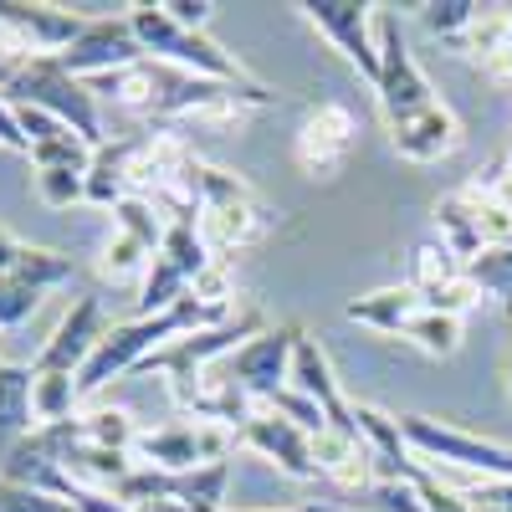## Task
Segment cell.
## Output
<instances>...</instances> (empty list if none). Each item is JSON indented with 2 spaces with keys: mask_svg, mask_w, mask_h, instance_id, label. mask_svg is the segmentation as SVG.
<instances>
[{
  "mask_svg": "<svg viewBox=\"0 0 512 512\" xmlns=\"http://www.w3.org/2000/svg\"><path fill=\"white\" fill-rule=\"evenodd\" d=\"M507 164H512V149H507Z\"/></svg>",
  "mask_w": 512,
  "mask_h": 512,
  "instance_id": "ee69618b",
  "label": "cell"
},
{
  "mask_svg": "<svg viewBox=\"0 0 512 512\" xmlns=\"http://www.w3.org/2000/svg\"><path fill=\"white\" fill-rule=\"evenodd\" d=\"M472 512H512V482H482L477 492H466Z\"/></svg>",
  "mask_w": 512,
  "mask_h": 512,
  "instance_id": "74e56055",
  "label": "cell"
},
{
  "mask_svg": "<svg viewBox=\"0 0 512 512\" xmlns=\"http://www.w3.org/2000/svg\"><path fill=\"white\" fill-rule=\"evenodd\" d=\"M57 62H62V72H72L77 82H93V77H108V72H118V67L144 62V47H139L134 26H128V16H98V21L82 26V36L72 41Z\"/></svg>",
  "mask_w": 512,
  "mask_h": 512,
  "instance_id": "8fae6325",
  "label": "cell"
},
{
  "mask_svg": "<svg viewBox=\"0 0 512 512\" xmlns=\"http://www.w3.org/2000/svg\"><path fill=\"white\" fill-rule=\"evenodd\" d=\"M0 149H16L26 154V134H21V123H16V108L0 98Z\"/></svg>",
  "mask_w": 512,
  "mask_h": 512,
  "instance_id": "f35d334b",
  "label": "cell"
},
{
  "mask_svg": "<svg viewBox=\"0 0 512 512\" xmlns=\"http://www.w3.org/2000/svg\"><path fill=\"white\" fill-rule=\"evenodd\" d=\"M113 226L134 231V236H144L154 251H159V246H164V236H169V221L159 216V210H154L149 200H134V195H128V200L113 210Z\"/></svg>",
  "mask_w": 512,
  "mask_h": 512,
  "instance_id": "4dcf8cb0",
  "label": "cell"
},
{
  "mask_svg": "<svg viewBox=\"0 0 512 512\" xmlns=\"http://www.w3.org/2000/svg\"><path fill=\"white\" fill-rule=\"evenodd\" d=\"M466 277V267L456 262V256L431 236V241H415V251H410V277H405V287H415V297H436V292H446V287H456Z\"/></svg>",
  "mask_w": 512,
  "mask_h": 512,
  "instance_id": "cb8c5ba5",
  "label": "cell"
},
{
  "mask_svg": "<svg viewBox=\"0 0 512 512\" xmlns=\"http://www.w3.org/2000/svg\"><path fill=\"white\" fill-rule=\"evenodd\" d=\"M477 0H431V6H420V16H425V26H431V36H441L446 47L477 21Z\"/></svg>",
  "mask_w": 512,
  "mask_h": 512,
  "instance_id": "f546056e",
  "label": "cell"
},
{
  "mask_svg": "<svg viewBox=\"0 0 512 512\" xmlns=\"http://www.w3.org/2000/svg\"><path fill=\"white\" fill-rule=\"evenodd\" d=\"M410 482H415V492H420L425 512H472L466 492H451V487H441V477H436V472H425V461H415Z\"/></svg>",
  "mask_w": 512,
  "mask_h": 512,
  "instance_id": "d6a6232c",
  "label": "cell"
},
{
  "mask_svg": "<svg viewBox=\"0 0 512 512\" xmlns=\"http://www.w3.org/2000/svg\"><path fill=\"white\" fill-rule=\"evenodd\" d=\"M21 251H26V241H21L16 231H6V226H0V272H16Z\"/></svg>",
  "mask_w": 512,
  "mask_h": 512,
  "instance_id": "ab89813d",
  "label": "cell"
},
{
  "mask_svg": "<svg viewBox=\"0 0 512 512\" xmlns=\"http://www.w3.org/2000/svg\"><path fill=\"white\" fill-rule=\"evenodd\" d=\"M277 226H282V216L241 175L200 159V216H195V231H200L205 251L216 256V262L262 246Z\"/></svg>",
  "mask_w": 512,
  "mask_h": 512,
  "instance_id": "6da1fadb",
  "label": "cell"
},
{
  "mask_svg": "<svg viewBox=\"0 0 512 512\" xmlns=\"http://www.w3.org/2000/svg\"><path fill=\"white\" fill-rule=\"evenodd\" d=\"M374 31H379V82H374V98H379V118L384 128H395L425 108H436L441 93L431 88V77L420 72L415 52L405 47V31H400V16L390 6L374 11Z\"/></svg>",
  "mask_w": 512,
  "mask_h": 512,
  "instance_id": "5b68a950",
  "label": "cell"
},
{
  "mask_svg": "<svg viewBox=\"0 0 512 512\" xmlns=\"http://www.w3.org/2000/svg\"><path fill=\"white\" fill-rule=\"evenodd\" d=\"M31 364H0V466L6 456L36 431V410H31Z\"/></svg>",
  "mask_w": 512,
  "mask_h": 512,
  "instance_id": "ac0fdd59",
  "label": "cell"
},
{
  "mask_svg": "<svg viewBox=\"0 0 512 512\" xmlns=\"http://www.w3.org/2000/svg\"><path fill=\"white\" fill-rule=\"evenodd\" d=\"M277 512H333V502H303V507H277Z\"/></svg>",
  "mask_w": 512,
  "mask_h": 512,
  "instance_id": "b9f144b4",
  "label": "cell"
},
{
  "mask_svg": "<svg viewBox=\"0 0 512 512\" xmlns=\"http://www.w3.org/2000/svg\"><path fill=\"white\" fill-rule=\"evenodd\" d=\"M210 262H216V256L205 251L195 226H169L164 246L154 251V262H149V277L139 282V318L169 313L180 297H190V287L200 282V272Z\"/></svg>",
  "mask_w": 512,
  "mask_h": 512,
  "instance_id": "52a82bcc",
  "label": "cell"
},
{
  "mask_svg": "<svg viewBox=\"0 0 512 512\" xmlns=\"http://www.w3.org/2000/svg\"><path fill=\"white\" fill-rule=\"evenodd\" d=\"M507 379H512V333H507Z\"/></svg>",
  "mask_w": 512,
  "mask_h": 512,
  "instance_id": "7bdbcfd3",
  "label": "cell"
},
{
  "mask_svg": "<svg viewBox=\"0 0 512 512\" xmlns=\"http://www.w3.org/2000/svg\"><path fill=\"white\" fill-rule=\"evenodd\" d=\"M128 26H134L144 57L164 62V67H180L190 77H210V82H256L221 41H210L205 31H185L180 21H169L164 6L144 0V6H128Z\"/></svg>",
  "mask_w": 512,
  "mask_h": 512,
  "instance_id": "7a4b0ae2",
  "label": "cell"
},
{
  "mask_svg": "<svg viewBox=\"0 0 512 512\" xmlns=\"http://www.w3.org/2000/svg\"><path fill=\"white\" fill-rule=\"evenodd\" d=\"M297 338H303V328L297 323H267L256 338H246V344L231 354V384L236 390L262 410L267 400H277L287 390V369H292V349H297Z\"/></svg>",
  "mask_w": 512,
  "mask_h": 512,
  "instance_id": "30bf717a",
  "label": "cell"
},
{
  "mask_svg": "<svg viewBox=\"0 0 512 512\" xmlns=\"http://www.w3.org/2000/svg\"><path fill=\"white\" fill-rule=\"evenodd\" d=\"M241 446H251L256 456H267L272 466H282L287 477L297 482H313V436L297 431L292 420H282L277 410H256L246 425H241Z\"/></svg>",
  "mask_w": 512,
  "mask_h": 512,
  "instance_id": "4fadbf2b",
  "label": "cell"
},
{
  "mask_svg": "<svg viewBox=\"0 0 512 512\" xmlns=\"http://www.w3.org/2000/svg\"><path fill=\"white\" fill-rule=\"evenodd\" d=\"M36 384H31V410H36V425H62L77 415V374H62V369H31Z\"/></svg>",
  "mask_w": 512,
  "mask_h": 512,
  "instance_id": "484cf974",
  "label": "cell"
},
{
  "mask_svg": "<svg viewBox=\"0 0 512 512\" xmlns=\"http://www.w3.org/2000/svg\"><path fill=\"white\" fill-rule=\"evenodd\" d=\"M149 262H154V246L144 241V236H134V231H123V226H113L108 231V246H103V256H98V277L103 282H144L149 277Z\"/></svg>",
  "mask_w": 512,
  "mask_h": 512,
  "instance_id": "603a6c76",
  "label": "cell"
},
{
  "mask_svg": "<svg viewBox=\"0 0 512 512\" xmlns=\"http://www.w3.org/2000/svg\"><path fill=\"white\" fill-rule=\"evenodd\" d=\"M41 303V292L31 282H21L16 272H0V328H21Z\"/></svg>",
  "mask_w": 512,
  "mask_h": 512,
  "instance_id": "1f68e13d",
  "label": "cell"
},
{
  "mask_svg": "<svg viewBox=\"0 0 512 512\" xmlns=\"http://www.w3.org/2000/svg\"><path fill=\"white\" fill-rule=\"evenodd\" d=\"M0 98H6V103H31V108H41V113L62 118L88 149H103V144H108V134H103V103L88 93V82H77L72 72H62L57 57L26 62L21 77H16Z\"/></svg>",
  "mask_w": 512,
  "mask_h": 512,
  "instance_id": "3957f363",
  "label": "cell"
},
{
  "mask_svg": "<svg viewBox=\"0 0 512 512\" xmlns=\"http://www.w3.org/2000/svg\"><path fill=\"white\" fill-rule=\"evenodd\" d=\"M359 507H369V512H425L415 482H374V487L359 497Z\"/></svg>",
  "mask_w": 512,
  "mask_h": 512,
  "instance_id": "836d02e7",
  "label": "cell"
},
{
  "mask_svg": "<svg viewBox=\"0 0 512 512\" xmlns=\"http://www.w3.org/2000/svg\"><path fill=\"white\" fill-rule=\"evenodd\" d=\"M436 241L456 256L461 267H466V262H472V256L487 246V241H482V226H477V205L466 200V190H461V185H456L451 195H441V200H436Z\"/></svg>",
  "mask_w": 512,
  "mask_h": 512,
  "instance_id": "ffe728a7",
  "label": "cell"
},
{
  "mask_svg": "<svg viewBox=\"0 0 512 512\" xmlns=\"http://www.w3.org/2000/svg\"><path fill=\"white\" fill-rule=\"evenodd\" d=\"M159 6H164V16H169V21H180L185 31H205L210 11H216L210 0H159Z\"/></svg>",
  "mask_w": 512,
  "mask_h": 512,
  "instance_id": "8d00e7d4",
  "label": "cell"
},
{
  "mask_svg": "<svg viewBox=\"0 0 512 512\" xmlns=\"http://www.w3.org/2000/svg\"><path fill=\"white\" fill-rule=\"evenodd\" d=\"M415 313H420V297H415V287H379V292H364V297H354V303L344 308V318L349 323H364V328H374V333H390V338H405V328L415 323Z\"/></svg>",
  "mask_w": 512,
  "mask_h": 512,
  "instance_id": "d6986e66",
  "label": "cell"
},
{
  "mask_svg": "<svg viewBox=\"0 0 512 512\" xmlns=\"http://www.w3.org/2000/svg\"><path fill=\"white\" fill-rule=\"evenodd\" d=\"M36 200L52 210H72L88 200V169H36Z\"/></svg>",
  "mask_w": 512,
  "mask_h": 512,
  "instance_id": "f1b7e54d",
  "label": "cell"
},
{
  "mask_svg": "<svg viewBox=\"0 0 512 512\" xmlns=\"http://www.w3.org/2000/svg\"><path fill=\"white\" fill-rule=\"evenodd\" d=\"M82 26H88V16L47 6V0H0V41L26 62L62 57L82 36Z\"/></svg>",
  "mask_w": 512,
  "mask_h": 512,
  "instance_id": "9c48e42d",
  "label": "cell"
},
{
  "mask_svg": "<svg viewBox=\"0 0 512 512\" xmlns=\"http://www.w3.org/2000/svg\"><path fill=\"white\" fill-rule=\"evenodd\" d=\"M303 21L344 57L349 67H359L369 77V88L379 82V31H374V11L369 0H303Z\"/></svg>",
  "mask_w": 512,
  "mask_h": 512,
  "instance_id": "ba28073f",
  "label": "cell"
},
{
  "mask_svg": "<svg viewBox=\"0 0 512 512\" xmlns=\"http://www.w3.org/2000/svg\"><path fill=\"white\" fill-rule=\"evenodd\" d=\"M103 303L98 297H77L62 313V323L52 328V338L41 344V354L31 359V369H62V374H82V364L93 359V349L103 344Z\"/></svg>",
  "mask_w": 512,
  "mask_h": 512,
  "instance_id": "7c38bea8",
  "label": "cell"
},
{
  "mask_svg": "<svg viewBox=\"0 0 512 512\" xmlns=\"http://www.w3.org/2000/svg\"><path fill=\"white\" fill-rule=\"evenodd\" d=\"M466 185H472L487 205H497V210H507V216H512V164L507 159H497L492 169H482V175L466 180Z\"/></svg>",
  "mask_w": 512,
  "mask_h": 512,
  "instance_id": "e575fe53",
  "label": "cell"
},
{
  "mask_svg": "<svg viewBox=\"0 0 512 512\" xmlns=\"http://www.w3.org/2000/svg\"><path fill=\"white\" fill-rule=\"evenodd\" d=\"M21 67H26V57H16L11 47H0V93H6L11 82L21 77Z\"/></svg>",
  "mask_w": 512,
  "mask_h": 512,
  "instance_id": "60d3db41",
  "label": "cell"
},
{
  "mask_svg": "<svg viewBox=\"0 0 512 512\" xmlns=\"http://www.w3.org/2000/svg\"><path fill=\"white\" fill-rule=\"evenodd\" d=\"M349 415H354V431H359V441L369 451L374 482H410L420 456L410 451V441L400 431V415L379 410V405H349Z\"/></svg>",
  "mask_w": 512,
  "mask_h": 512,
  "instance_id": "5bb4252c",
  "label": "cell"
},
{
  "mask_svg": "<svg viewBox=\"0 0 512 512\" xmlns=\"http://www.w3.org/2000/svg\"><path fill=\"white\" fill-rule=\"evenodd\" d=\"M390 144H395V154L410 159V164H441V159H451V154L461 149V118H456L451 103L441 98L436 108H425V113L395 123V128H390Z\"/></svg>",
  "mask_w": 512,
  "mask_h": 512,
  "instance_id": "2e32d148",
  "label": "cell"
},
{
  "mask_svg": "<svg viewBox=\"0 0 512 512\" xmlns=\"http://www.w3.org/2000/svg\"><path fill=\"white\" fill-rule=\"evenodd\" d=\"M236 441L241 436L231 431V425H216V420H175V425H159V431H144L134 441V461L139 466H154V472H195V466L226 461Z\"/></svg>",
  "mask_w": 512,
  "mask_h": 512,
  "instance_id": "8992f818",
  "label": "cell"
},
{
  "mask_svg": "<svg viewBox=\"0 0 512 512\" xmlns=\"http://www.w3.org/2000/svg\"><path fill=\"white\" fill-rule=\"evenodd\" d=\"M313 472L323 482H333L338 492H354V497H364L374 487V466H369V451H364L354 425H323L313 436Z\"/></svg>",
  "mask_w": 512,
  "mask_h": 512,
  "instance_id": "9a60e30c",
  "label": "cell"
},
{
  "mask_svg": "<svg viewBox=\"0 0 512 512\" xmlns=\"http://www.w3.org/2000/svg\"><path fill=\"white\" fill-rule=\"evenodd\" d=\"M128 164H134V139H108L103 149H93V164H88V205L118 210L128 200Z\"/></svg>",
  "mask_w": 512,
  "mask_h": 512,
  "instance_id": "44dd1931",
  "label": "cell"
},
{
  "mask_svg": "<svg viewBox=\"0 0 512 512\" xmlns=\"http://www.w3.org/2000/svg\"><path fill=\"white\" fill-rule=\"evenodd\" d=\"M16 277L31 282L41 297H47V292H57V287L72 282V256L67 251H52V246H26L21 262H16Z\"/></svg>",
  "mask_w": 512,
  "mask_h": 512,
  "instance_id": "83f0119b",
  "label": "cell"
},
{
  "mask_svg": "<svg viewBox=\"0 0 512 512\" xmlns=\"http://www.w3.org/2000/svg\"><path fill=\"white\" fill-rule=\"evenodd\" d=\"M364 139V118L344 98H313L292 128V164L308 180H338L354 164Z\"/></svg>",
  "mask_w": 512,
  "mask_h": 512,
  "instance_id": "277c9868",
  "label": "cell"
},
{
  "mask_svg": "<svg viewBox=\"0 0 512 512\" xmlns=\"http://www.w3.org/2000/svg\"><path fill=\"white\" fill-rule=\"evenodd\" d=\"M466 282H472L482 297H492V303L512 318V241L477 251L472 262H466Z\"/></svg>",
  "mask_w": 512,
  "mask_h": 512,
  "instance_id": "d4e9b609",
  "label": "cell"
},
{
  "mask_svg": "<svg viewBox=\"0 0 512 512\" xmlns=\"http://www.w3.org/2000/svg\"><path fill=\"white\" fill-rule=\"evenodd\" d=\"M461 333H466V318H456V313H431V308H420L415 323L405 328L410 344L425 349L431 359H451V354L461 349Z\"/></svg>",
  "mask_w": 512,
  "mask_h": 512,
  "instance_id": "4316f807",
  "label": "cell"
},
{
  "mask_svg": "<svg viewBox=\"0 0 512 512\" xmlns=\"http://www.w3.org/2000/svg\"><path fill=\"white\" fill-rule=\"evenodd\" d=\"M287 390H297L303 400H313V405L328 415V425H354L349 400H344V390H338V379H333V364H328L323 344H318V338H308V333L297 338V349H292Z\"/></svg>",
  "mask_w": 512,
  "mask_h": 512,
  "instance_id": "e0dca14e",
  "label": "cell"
},
{
  "mask_svg": "<svg viewBox=\"0 0 512 512\" xmlns=\"http://www.w3.org/2000/svg\"><path fill=\"white\" fill-rule=\"evenodd\" d=\"M72 431H77V441L108 446V451H134V441L144 436L128 405H93V410H77V415H72Z\"/></svg>",
  "mask_w": 512,
  "mask_h": 512,
  "instance_id": "7402d4cb",
  "label": "cell"
},
{
  "mask_svg": "<svg viewBox=\"0 0 512 512\" xmlns=\"http://www.w3.org/2000/svg\"><path fill=\"white\" fill-rule=\"evenodd\" d=\"M0 512H77V507H67L57 497H41L31 487H16V482L0 477Z\"/></svg>",
  "mask_w": 512,
  "mask_h": 512,
  "instance_id": "d590c367",
  "label": "cell"
}]
</instances>
